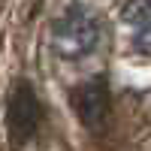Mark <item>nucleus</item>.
Segmentation results:
<instances>
[{"instance_id":"nucleus-1","label":"nucleus","mask_w":151,"mask_h":151,"mask_svg":"<svg viewBox=\"0 0 151 151\" xmlns=\"http://www.w3.org/2000/svg\"><path fill=\"white\" fill-rule=\"evenodd\" d=\"M100 42V24L88 9L70 6L55 24V45L60 55L67 58H82L88 52H94Z\"/></svg>"},{"instance_id":"nucleus-2","label":"nucleus","mask_w":151,"mask_h":151,"mask_svg":"<svg viewBox=\"0 0 151 151\" xmlns=\"http://www.w3.org/2000/svg\"><path fill=\"white\" fill-rule=\"evenodd\" d=\"M40 100H36L33 88L30 85H15L12 88V94L6 100V127H9V136L15 145H24L30 139V136L36 133V127H40Z\"/></svg>"},{"instance_id":"nucleus-3","label":"nucleus","mask_w":151,"mask_h":151,"mask_svg":"<svg viewBox=\"0 0 151 151\" xmlns=\"http://www.w3.org/2000/svg\"><path fill=\"white\" fill-rule=\"evenodd\" d=\"M76 115L82 118L85 127H103L109 118V94L103 82H88L73 94Z\"/></svg>"},{"instance_id":"nucleus-4","label":"nucleus","mask_w":151,"mask_h":151,"mask_svg":"<svg viewBox=\"0 0 151 151\" xmlns=\"http://www.w3.org/2000/svg\"><path fill=\"white\" fill-rule=\"evenodd\" d=\"M124 18L130 21L136 42L142 48H151V0H145V3H130L124 9Z\"/></svg>"}]
</instances>
